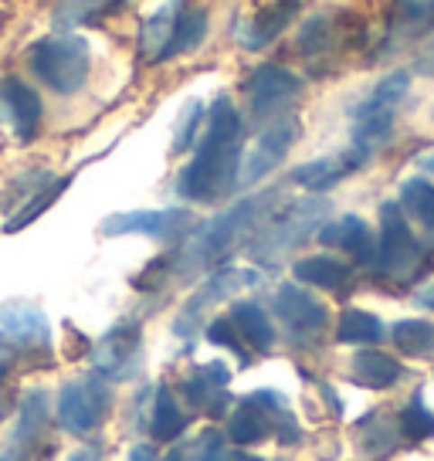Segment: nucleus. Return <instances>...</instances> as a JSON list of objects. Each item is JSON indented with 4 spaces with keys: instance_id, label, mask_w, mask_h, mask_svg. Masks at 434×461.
<instances>
[{
    "instance_id": "c9c22d12",
    "label": "nucleus",
    "mask_w": 434,
    "mask_h": 461,
    "mask_svg": "<svg viewBox=\"0 0 434 461\" xmlns=\"http://www.w3.org/2000/svg\"><path fill=\"white\" fill-rule=\"evenodd\" d=\"M207 339H211L214 346L231 349L241 363H251V353H248L245 339H241V332L234 330V322L228 316H217V319H211V322H207Z\"/></svg>"
},
{
    "instance_id": "9b49d317",
    "label": "nucleus",
    "mask_w": 434,
    "mask_h": 461,
    "mask_svg": "<svg viewBox=\"0 0 434 461\" xmlns=\"http://www.w3.org/2000/svg\"><path fill=\"white\" fill-rule=\"evenodd\" d=\"M143 360V326L136 319L116 322L92 349V366L102 380H130Z\"/></svg>"
},
{
    "instance_id": "b1692460",
    "label": "nucleus",
    "mask_w": 434,
    "mask_h": 461,
    "mask_svg": "<svg viewBox=\"0 0 434 461\" xmlns=\"http://www.w3.org/2000/svg\"><path fill=\"white\" fill-rule=\"evenodd\" d=\"M228 319L234 322V330L241 332L245 346H251L255 353H268V349L276 346V339H278L276 322H272V316H268L258 303H251V299L234 303L231 312H228Z\"/></svg>"
},
{
    "instance_id": "a18cd8bd",
    "label": "nucleus",
    "mask_w": 434,
    "mask_h": 461,
    "mask_svg": "<svg viewBox=\"0 0 434 461\" xmlns=\"http://www.w3.org/2000/svg\"><path fill=\"white\" fill-rule=\"evenodd\" d=\"M0 380H4V360H0Z\"/></svg>"
},
{
    "instance_id": "4468645a",
    "label": "nucleus",
    "mask_w": 434,
    "mask_h": 461,
    "mask_svg": "<svg viewBox=\"0 0 434 461\" xmlns=\"http://www.w3.org/2000/svg\"><path fill=\"white\" fill-rule=\"evenodd\" d=\"M360 21L353 14H316L309 17L299 31V41H295V51L303 55L305 65H312L319 68L322 61H330V58L339 51V48H347L353 41V28H357Z\"/></svg>"
},
{
    "instance_id": "0eeeda50",
    "label": "nucleus",
    "mask_w": 434,
    "mask_h": 461,
    "mask_svg": "<svg viewBox=\"0 0 434 461\" xmlns=\"http://www.w3.org/2000/svg\"><path fill=\"white\" fill-rule=\"evenodd\" d=\"M109 407H113V393L99 374L68 380L59 390V428H65L68 434L99 431Z\"/></svg>"
},
{
    "instance_id": "f03ea898",
    "label": "nucleus",
    "mask_w": 434,
    "mask_h": 461,
    "mask_svg": "<svg viewBox=\"0 0 434 461\" xmlns=\"http://www.w3.org/2000/svg\"><path fill=\"white\" fill-rule=\"evenodd\" d=\"M272 203H276V190H261V194H251V197L238 201L228 211H221L217 217H211L194 234H187L184 245L174 248L176 272L190 275L221 265L245 238H251L258 230V224L265 221V211Z\"/></svg>"
},
{
    "instance_id": "f704fd0d",
    "label": "nucleus",
    "mask_w": 434,
    "mask_h": 461,
    "mask_svg": "<svg viewBox=\"0 0 434 461\" xmlns=\"http://www.w3.org/2000/svg\"><path fill=\"white\" fill-rule=\"evenodd\" d=\"M401 431L414 441H428L434 438V414L420 403V393H414V401L401 411Z\"/></svg>"
},
{
    "instance_id": "6ab92c4d",
    "label": "nucleus",
    "mask_w": 434,
    "mask_h": 461,
    "mask_svg": "<svg viewBox=\"0 0 434 461\" xmlns=\"http://www.w3.org/2000/svg\"><path fill=\"white\" fill-rule=\"evenodd\" d=\"M316 238L326 248H339V251H347L357 265H374L376 238H374V230L366 228V221H363V217L347 214V217H339V221H330V224H322V228H319Z\"/></svg>"
},
{
    "instance_id": "79ce46f5",
    "label": "nucleus",
    "mask_w": 434,
    "mask_h": 461,
    "mask_svg": "<svg viewBox=\"0 0 434 461\" xmlns=\"http://www.w3.org/2000/svg\"><path fill=\"white\" fill-rule=\"evenodd\" d=\"M0 461H24V455H21V451H7Z\"/></svg>"
},
{
    "instance_id": "37998d69",
    "label": "nucleus",
    "mask_w": 434,
    "mask_h": 461,
    "mask_svg": "<svg viewBox=\"0 0 434 461\" xmlns=\"http://www.w3.org/2000/svg\"><path fill=\"white\" fill-rule=\"evenodd\" d=\"M420 167H424V170H431V173H434V157H424V159H420Z\"/></svg>"
},
{
    "instance_id": "9d476101",
    "label": "nucleus",
    "mask_w": 434,
    "mask_h": 461,
    "mask_svg": "<svg viewBox=\"0 0 434 461\" xmlns=\"http://www.w3.org/2000/svg\"><path fill=\"white\" fill-rule=\"evenodd\" d=\"M272 312L285 326L295 343H316L319 336L330 326V309L319 303L312 292H305L299 282L276 288V299H272Z\"/></svg>"
},
{
    "instance_id": "393cba45",
    "label": "nucleus",
    "mask_w": 434,
    "mask_h": 461,
    "mask_svg": "<svg viewBox=\"0 0 434 461\" xmlns=\"http://www.w3.org/2000/svg\"><path fill=\"white\" fill-rule=\"evenodd\" d=\"M130 0H59L51 11V24L59 31H78L88 24H99L109 14L122 11Z\"/></svg>"
},
{
    "instance_id": "39448f33",
    "label": "nucleus",
    "mask_w": 434,
    "mask_h": 461,
    "mask_svg": "<svg viewBox=\"0 0 434 461\" xmlns=\"http://www.w3.org/2000/svg\"><path fill=\"white\" fill-rule=\"evenodd\" d=\"M370 268L376 278L393 282V285H407L431 272V258L407 228L401 203L387 201L380 207V238H376V255Z\"/></svg>"
},
{
    "instance_id": "aec40b11",
    "label": "nucleus",
    "mask_w": 434,
    "mask_h": 461,
    "mask_svg": "<svg viewBox=\"0 0 434 461\" xmlns=\"http://www.w3.org/2000/svg\"><path fill=\"white\" fill-rule=\"evenodd\" d=\"M228 384H231L228 363L211 360V363H203V366H197V370L184 380V393H187V401L194 403V407H201L211 418H217V414H224V407H228V393H224Z\"/></svg>"
},
{
    "instance_id": "4be33fe9",
    "label": "nucleus",
    "mask_w": 434,
    "mask_h": 461,
    "mask_svg": "<svg viewBox=\"0 0 434 461\" xmlns=\"http://www.w3.org/2000/svg\"><path fill=\"white\" fill-rule=\"evenodd\" d=\"M184 0H167L159 4L153 14L140 24V34H136V55L143 58L146 65H159V58L170 44V34H174L176 14H180Z\"/></svg>"
},
{
    "instance_id": "e433bc0d",
    "label": "nucleus",
    "mask_w": 434,
    "mask_h": 461,
    "mask_svg": "<svg viewBox=\"0 0 434 461\" xmlns=\"http://www.w3.org/2000/svg\"><path fill=\"white\" fill-rule=\"evenodd\" d=\"M130 461H159L157 447H153V445H136L130 451Z\"/></svg>"
},
{
    "instance_id": "412c9836",
    "label": "nucleus",
    "mask_w": 434,
    "mask_h": 461,
    "mask_svg": "<svg viewBox=\"0 0 434 461\" xmlns=\"http://www.w3.org/2000/svg\"><path fill=\"white\" fill-rule=\"evenodd\" d=\"M207 34H211V14H207V7L184 0V7H180V14H176L174 34H170V44H167V51L159 58V65L201 51L203 41H207Z\"/></svg>"
},
{
    "instance_id": "58836bf2",
    "label": "nucleus",
    "mask_w": 434,
    "mask_h": 461,
    "mask_svg": "<svg viewBox=\"0 0 434 461\" xmlns=\"http://www.w3.org/2000/svg\"><path fill=\"white\" fill-rule=\"evenodd\" d=\"M418 305H424V309H434V288H424V292H418Z\"/></svg>"
},
{
    "instance_id": "f257e3e1",
    "label": "nucleus",
    "mask_w": 434,
    "mask_h": 461,
    "mask_svg": "<svg viewBox=\"0 0 434 461\" xmlns=\"http://www.w3.org/2000/svg\"><path fill=\"white\" fill-rule=\"evenodd\" d=\"M241 143H245V115L228 95H217L207 113L194 157L176 173V197L190 203H214L238 190L241 173Z\"/></svg>"
},
{
    "instance_id": "cd10ccee",
    "label": "nucleus",
    "mask_w": 434,
    "mask_h": 461,
    "mask_svg": "<svg viewBox=\"0 0 434 461\" xmlns=\"http://www.w3.org/2000/svg\"><path fill=\"white\" fill-rule=\"evenodd\" d=\"M407 92H411V75L407 72L384 75V78L353 105V113H397V105L407 99Z\"/></svg>"
},
{
    "instance_id": "f3484780",
    "label": "nucleus",
    "mask_w": 434,
    "mask_h": 461,
    "mask_svg": "<svg viewBox=\"0 0 434 461\" xmlns=\"http://www.w3.org/2000/svg\"><path fill=\"white\" fill-rule=\"evenodd\" d=\"M255 282H258V272H241V268H231V265H224V268L211 272V275H207V282L194 292V299L187 303V309L180 312L176 332H184V326H187V322L194 326V322H197V319H201L214 303L228 299V295H231V292H238V288L255 285Z\"/></svg>"
},
{
    "instance_id": "2eb2a0df",
    "label": "nucleus",
    "mask_w": 434,
    "mask_h": 461,
    "mask_svg": "<svg viewBox=\"0 0 434 461\" xmlns=\"http://www.w3.org/2000/svg\"><path fill=\"white\" fill-rule=\"evenodd\" d=\"M299 14H303V0H272V4L258 7V11L241 24L238 41H241L245 51L258 55V51H265L268 44H276L278 38L295 24V17Z\"/></svg>"
},
{
    "instance_id": "473e14b6",
    "label": "nucleus",
    "mask_w": 434,
    "mask_h": 461,
    "mask_svg": "<svg viewBox=\"0 0 434 461\" xmlns=\"http://www.w3.org/2000/svg\"><path fill=\"white\" fill-rule=\"evenodd\" d=\"M48 428V393L44 390H31L21 407V428H17V441H28L31 445L41 438V431Z\"/></svg>"
},
{
    "instance_id": "bb28decb",
    "label": "nucleus",
    "mask_w": 434,
    "mask_h": 461,
    "mask_svg": "<svg viewBox=\"0 0 434 461\" xmlns=\"http://www.w3.org/2000/svg\"><path fill=\"white\" fill-rule=\"evenodd\" d=\"M72 180H75V173H68V176H48L41 187L34 190L28 201L17 207V214L4 224V234H17V230H24L28 224H34V221H38L51 203L61 201V194L72 187Z\"/></svg>"
},
{
    "instance_id": "7ed1b4c3",
    "label": "nucleus",
    "mask_w": 434,
    "mask_h": 461,
    "mask_svg": "<svg viewBox=\"0 0 434 461\" xmlns=\"http://www.w3.org/2000/svg\"><path fill=\"white\" fill-rule=\"evenodd\" d=\"M31 78L59 99H72L92 78V48L78 31H48L24 48Z\"/></svg>"
},
{
    "instance_id": "5701e85b",
    "label": "nucleus",
    "mask_w": 434,
    "mask_h": 461,
    "mask_svg": "<svg viewBox=\"0 0 434 461\" xmlns=\"http://www.w3.org/2000/svg\"><path fill=\"white\" fill-rule=\"evenodd\" d=\"M292 275L299 285L326 288V292H343L353 282V268L347 261L333 258V255H309L292 265Z\"/></svg>"
},
{
    "instance_id": "4c0bfd02",
    "label": "nucleus",
    "mask_w": 434,
    "mask_h": 461,
    "mask_svg": "<svg viewBox=\"0 0 434 461\" xmlns=\"http://www.w3.org/2000/svg\"><path fill=\"white\" fill-rule=\"evenodd\" d=\"M418 72L420 75H434V48H428V51L418 58Z\"/></svg>"
},
{
    "instance_id": "20e7f679",
    "label": "nucleus",
    "mask_w": 434,
    "mask_h": 461,
    "mask_svg": "<svg viewBox=\"0 0 434 461\" xmlns=\"http://www.w3.org/2000/svg\"><path fill=\"white\" fill-rule=\"evenodd\" d=\"M326 214H330V201H322V197H305V201H295L276 214H268L265 228L255 230L248 241V258L261 268H276L289 251L319 234Z\"/></svg>"
},
{
    "instance_id": "c756f323",
    "label": "nucleus",
    "mask_w": 434,
    "mask_h": 461,
    "mask_svg": "<svg viewBox=\"0 0 434 461\" xmlns=\"http://www.w3.org/2000/svg\"><path fill=\"white\" fill-rule=\"evenodd\" d=\"M391 339L404 357H434V322L428 319H401Z\"/></svg>"
},
{
    "instance_id": "dca6fc26",
    "label": "nucleus",
    "mask_w": 434,
    "mask_h": 461,
    "mask_svg": "<svg viewBox=\"0 0 434 461\" xmlns=\"http://www.w3.org/2000/svg\"><path fill=\"white\" fill-rule=\"evenodd\" d=\"M393 17L387 38L376 48V55H397L401 48H407L411 41H418L420 34H428L434 28V0H391Z\"/></svg>"
},
{
    "instance_id": "1a4fd4ad",
    "label": "nucleus",
    "mask_w": 434,
    "mask_h": 461,
    "mask_svg": "<svg viewBox=\"0 0 434 461\" xmlns=\"http://www.w3.org/2000/svg\"><path fill=\"white\" fill-rule=\"evenodd\" d=\"M303 132V122L295 115H282V119H272L265 122V130L258 132V140L251 146V153L241 159V173H238V187H255L261 184L272 170L282 167V159L289 157V149L295 146Z\"/></svg>"
},
{
    "instance_id": "a19ab883",
    "label": "nucleus",
    "mask_w": 434,
    "mask_h": 461,
    "mask_svg": "<svg viewBox=\"0 0 434 461\" xmlns=\"http://www.w3.org/2000/svg\"><path fill=\"white\" fill-rule=\"evenodd\" d=\"M167 461H190V451H174Z\"/></svg>"
},
{
    "instance_id": "f8f14e48",
    "label": "nucleus",
    "mask_w": 434,
    "mask_h": 461,
    "mask_svg": "<svg viewBox=\"0 0 434 461\" xmlns=\"http://www.w3.org/2000/svg\"><path fill=\"white\" fill-rule=\"evenodd\" d=\"M194 228L190 211L180 207H167V211H126V214H113L102 221V234L105 238H122V234H146L167 245H180Z\"/></svg>"
},
{
    "instance_id": "a878e982",
    "label": "nucleus",
    "mask_w": 434,
    "mask_h": 461,
    "mask_svg": "<svg viewBox=\"0 0 434 461\" xmlns=\"http://www.w3.org/2000/svg\"><path fill=\"white\" fill-rule=\"evenodd\" d=\"M349 370H353L357 384L370 390H387L404 376V366L393 360L391 353H380V349H360L349 363Z\"/></svg>"
},
{
    "instance_id": "a211bd4d",
    "label": "nucleus",
    "mask_w": 434,
    "mask_h": 461,
    "mask_svg": "<svg viewBox=\"0 0 434 461\" xmlns=\"http://www.w3.org/2000/svg\"><path fill=\"white\" fill-rule=\"evenodd\" d=\"M366 163H370V157H363L360 149L349 146L347 153H339V157L312 159V163L295 167V170H292V184H299V187L309 190V194H326V190H333L339 180H347L349 173H357L360 167H366Z\"/></svg>"
},
{
    "instance_id": "2f4dec72",
    "label": "nucleus",
    "mask_w": 434,
    "mask_h": 461,
    "mask_svg": "<svg viewBox=\"0 0 434 461\" xmlns=\"http://www.w3.org/2000/svg\"><path fill=\"white\" fill-rule=\"evenodd\" d=\"M401 211L420 221V228L434 230V184H428L424 176L404 180L401 187Z\"/></svg>"
},
{
    "instance_id": "ddd939ff",
    "label": "nucleus",
    "mask_w": 434,
    "mask_h": 461,
    "mask_svg": "<svg viewBox=\"0 0 434 461\" xmlns=\"http://www.w3.org/2000/svg\"><path fill=\"white\" fill-rule=\"evenodd\" d=\"M0 119L11 126L17 143H34L44 122V102L38 88L21 75L0 78Z\"/></svg>"
},
{
    "instance_id": "c03bdc74",
    "label": "nucleus",
    "mask_w": 434,
    "mask_h": 461,
    "mask_svg": "<svg viewBox=\"0 0 434 461\" xmlns=\"http://www.w3.org/2000/svg\"><path fill=\"white\" fill-rule=\"evenodd\" d=\"M241 461H261V458H255V455H241Z\"/></svg>"
},
{
    "instance_id": "7c9ffc66",
    "label": "nucleus",
    "mask_w": 434,
    "mask_h": 461,
    "mask_svg": "<svg viewBox=\"0 0 434 461\" xmlns=\"http://www.w3.org/2000/svg\"><path fill=\"white\" fill-rule=\"evenodd\" d=\"M336 339L339 343H380L384 339V322L374 316V312H363V309H347L339 316V326H336Z\"/></svg>"
},
{
    "instance_id": "423d86ee",
    "label": "nucleus",
    "mask_w": 434,
    "mask_h": 461,
    "mask_svg": "<svg viewBox=\"0 0 434 461\" xmlns=\"http://www.w3.org/2000/svg\"><path fill=\"white\" fill-rule=\"evenodd\" d=\"M303 88H305V82L292 72V68L276 65V61H261V65H255V68L245 75V82H241L248 119H255V122H272V119L289 115L292 105L303 99Z\"/></svg>"
},
{
    "instance_id": "72a5a7b5",
    "label": "nucleus",
    "mask_w": 434,
    "mask_h": 461,
    "mask_svg": "<svg viewBox=\"0 0 434 461\" xmlns=\"http://www.w3.org/2000/svg\"><path fill=\"white\" fill-rule=\"evenodd\" d=\"M203 119H207V113H203V102L194 99L187 109H184L180 122H176V132H174V153H176V157H180V153H190V149L197 146Z\"/></svg>"
},
{
    "instance_id": "6e6552de",
    "label": "nucleus",
    "mask_w": 434,
    "mask_h": 461,
    "mask_svg": "<svg viewBox=\"0 0 434 461\" xmlns=\"http://www.w3.org/2000/svg\"><path fill=\"white\" fill-rule=\"evenodd\" d=\"M51 349V322L34 303L0 305V360L34 357Z\"/></svg>"
},
{
    "instance_id": "ea45409f",
    "label": "nucleus",
    "mask_w": 434,
    "mask_h": 461,
    "mask_svg": "<svg viewBox=\"0 0 434 461\" xmlns=\"http://www.w3.org/2000/svg\"><path fill=\"white\" fill-rule=\"evenodd\" d=\"M68 461H99V451H92V447H88V451H75Z\"/></svg>"
},
{
    "instance_id": "c85d7f7f",
    "label": "nucleus",
    "mask_w": 434,
    "mask_h": 461,
    "mask_svg": "<svg viewBox=\"0 0 434 461\" xmlns=\"http://www.w3.org/2000/svg\"><path fill=\"white\" fill-rule=\"evenodd\" d=\"M149 428L157 434L159 441H176L184 428H187V414L180 411V403H176L174 390L167 387V384H159L157 387V401H153V420H149Z\"/></svg>"
}]
</instances>
